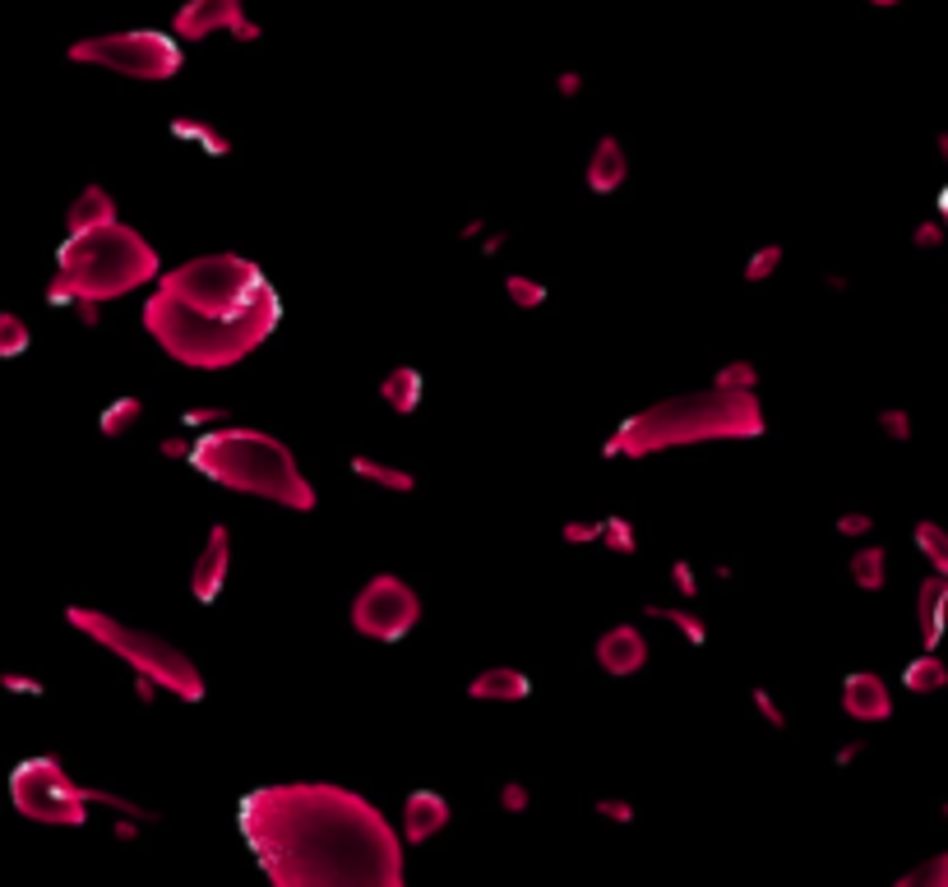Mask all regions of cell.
<instances>
[{
	"mask_svg": "<svg viewBox=\"0 0 948 887\" xmlns=\"http://www.w3.org/2000/svg\"><path fill=\"white\" fill-rule=\"evenodd\" d=\"M241 837L278 887H403V841L365 795L328 781L260 786Z\"/></svg>",
	"mask_w": 948,
	"mask_h": 887,
	"instance_id": "obj_1",
	"label": "cell"
},
{
	"mask_svg": "<svg viewBox=\"0 0 948 887\" xmlns=\"http://www.w3.org/2000/svg\"><path fill=\"white\" fill-rule=\"evenodd\" d=\"M181 421H185V425H204V430L227 425V407H190Z\"/></svg>",
	"mask_w": 948,
	"mask_h": 887,
	"instance_id": "obj_39",
	"label": "cell"
},
{
	"mask_svg": "<svg viewBox=\"0 0 948 887\" xmlns=\"http://www.w3.org/2000/svg\"><path fill=\"white\" fill-rule=\"evenodd\" d=\"M421 370L417 365H398V370H389L380 380V398H384V407H394L398 417H412V411L421 407Z\"/></svg>",
	"mask_w": 948,
	"mask_h": 887,
	"instance_id": "obj_21",
	"label": "cell"
},
{
	"mask_svg": "<svg viewBox=\"0 0 948 887\" xmlns=\"http://www.w3.org/2000/svg\"><path fill=\"white\" fill-rule=\"evenodd\" d=\"M749 703H754V712H759V717L772 726V731H787V712L778 707V698H772L768 688H759V684H754V688H749Z\"/></svg>",
	"mask_w": 948,
	"mask_h": 887,
	"instance_id": "obj_34",
	"label": "cell"
},
{
	"mask_svg": "<svg viewBox=\"0 0 948 887\" xmlns=\"http://www.w3.org/2000/svg\"><path fill=\"white\" fill-rule=\"evenodd\" d=\"M902 684L912 688V694H935V688L948 684V666L935 652H925V657H916L912 666L902 670Z\"/></svg>",
	"mask_w": 948,
	"mask_h": 887,
	"instance_id": "obj_25",
	"label": "cell"
},
{
	"mask_svg": "<svg viewBox=\"0 0 948 887\" xmlns=\"http://www.w3.org/2000/svg\"><path fill=\"white\" fill-rule=\"evenodd\" d=\"M842 707L851 721H888L893 717V698H888V684L869 670H856L842 684Z\"/></svg>",
	"mask_w": 948,
	"mask_h": 887,
	"instance_id": "obj_14",
	"label": "cell"
},
{
	"mask_svg": "<svg viewBox=\"0 0 948 887\" xmlns=\"http://www.w3.org/2000/svg\"><path fill=\"white\" fill-rule=\"evenodd\" d=\"M869 527H875V518H869V514H842L838 518V537H865Z\"/></svg>",
	"mask_w": 948,
	"mask_h": 887,
	"instance_id": "obj_43",
	"label": "cell"
},
{
	"mask_svg": "<svg viewBox=\"0 0 948 887\" xmlns=\"http://www.w3.org/2000/svg\"><path fill=\"white\" fill-rule=\"evenodd\" d=\"M597 814H602L607 823H634V804H629V800H611V795H602V800H597Z\"/></svg>",
	"mask_w": 948,
	"mask_h": 887,
	"instance_id": "obj_40",
	"label": "cell"
},
{
	"mask_svg": "<svg viewBox=\"0 0 948 887\" xmlns=\"http://www.w3.org/2000/svg\"><path fill=\"white\" fill-rule=\"evenodd\" d=\"M782 260H787V250L772 241V245H764V250H754L749 260H745V283H764V278H772V273L782 268Z\"/></svg>",
	"mask_w": 948,
	"mask_h": 887,
	"instance_id": "obj_29",
	"label": "cell"
},
{
	"mask_svg": "<svg viewBox=\"0 0 948 887\" xmlns=\"http://www.w3.org/2000/svg\"><path fill=\"white\" fill-rule=\"evenodd\" d=\"M560 537H565V541H574V546H588V541H597V537H602V518H588V523H565V527H560Z\"/></svg>",
	"mask_w": 948,
	"mask_h": 887,
	"instance_id": "obj_38",
	"label": "cell"
},
{
	"mask_svg": "<svg viewBox=\"0 0 948 887\" xmlns=\"http://www.w3.org/2000/svg\"><path fill=\"white\" fill-rule=\"evenodd\" d=\"M648 615H652V620H667V624H675V628H681V638H685L689 647H704V643H708V628H704V620H699V615H689V610H675V606H652V601H648Z\"/></svg>",
	"mask_w": 948,
	"mask_h": 887,
	"instance_id": "obj_28",
	"label": "cell"
},
{
	"mask_svg": "<svg viewBox=\"0 0 948 887\" xmlns=\"http://www.w3.org/2000/svg\"><path fill=\"white\" fill-rule=\"evenodd\" d=\"M948 883V855H931L912 874H898V887H944Z\"/></svg>",
	"mask_w": 948,
	"mask_h": 887,
	"instance_id": "obj_33",
	"label": "cell"
},
{
	"mask_svg": "<svg viewBox=\"0 0 948 887\" xmlns=\"http://www.w3.org/2000/svg\"><path fill=\"white\" fill-rule=\"evenodd\" d=\"M495 800H500V810H505V814H524L532 795H528V786H524V781H505V786H500V795H495Z\"/></svg>",
	"mask_w": 948,
	"mask_h": 887,
	"instance_id": "obj_37",
	"label": "cell"
},
{
	"mask_svg": "<svg viewBox=\"0 0 948 887\" xmlns=\"http://www.w3.org/2000/svg\"><path fill=\"white\" fill-rule=\"evenodd\" d=\"M671 583H675V591H681L685 601L694 597V591H699V578H694V568H689L685 560H675V564H671Z\"/></svg>",
	"mask_w": 948,
	"mask_h": 887,
	"instance_id": "obj_42",
	"label": "cell"
},
{
	"mask_svg": "<svg viewBox=\"0 0 948 887\" xmlns=\"http://www.w3.org/2000/svg\"><path fill=\"white\" fill-rule=\"evenodd\" d=\"M260 283L264 273L245 254H200L181 268L158 273V296L190 314H204V320H231Z\"/></svg>",
	"mask_w": 948,
	"mask_h": 887,
	"instance_id": "obj_8",
	"label": "cell"
},
{
	"mask_svg": "<svg viewBox=\"0 0 948 887\" xmlns=\"http://www.w3.org/2000/svg\"><path fill=\"white\" fill-rule=\"evenodd\" d=\"M28 347H33V333H28V324H24V314L0 310V361L24 357Z\"/></svg>",
	"mask_w": 948,
	"mask_h": 887,
	"instance_id": "obj_27",
	"label": "cell"
},
{
	"mask_svg": "<svg viewBox=\"0 0 948 887\" xmlns=\"http://www.w3.org/2000/svg\"><path fill=\"white\" fill-rule=\"evenodd\" d=\"M283 320V296L274 283H260L250 291V301L231 314V320H204L181 305H171L167 296H148L144 301V328L171 361L190 370H231L245 361L250 351L268 343V333Z\"/></svg>",
	"mask_w": 948,
	"mask_h": 887,
	"instance_id": "obj_3",
	"label": "cell"
},
{
	"mask_svg": "<svg viewBox=\"0 0 948 887\" xmlns=\"http://www.w3.org/2000/svg\"><path fill=\"white\" fill-rule=\"evenodd\" d=\"M0 688H5V694H19V698H43V694H47L43 680L19 675V670H0Z\"/></svg>",
	"mask_w": 948,
	"mask_h": 887,
	"instance_id": "obj_36",
	"label": "cell"
},
{
	"mask_svg": "<svg viewBox=\"0 0 948 887\" xmlns=\"http://www.w3.org/2000/svg\"><path fill=\"white\" fill-rule=\"evenodd\" d=\"M190 467L237 495H255L283 508H315V486L305 481L297 453L255 425H213L190 444Z\"/></svg>",
	"mask_w": 948,
	"mask_h": 887,
	"instance_id": "obj_4",
	"label": "cell"
},
{
	"mask_svg": "<svg viewBox=\"0 0 948 887\" xmlns=\"http://www.w3.org/2000/svg\"><path fill=\"white\" fill-rule=\"evenodd\" d=\"M555 88H560V97H574V93H584V74H574V70H565L555 79Z\"/></svg>",
	"mask_w": 948,
	"mask_h": 887,
	"instance_id": "obj_45",
	"label": "cell"
},
{
	"mask_svg": "<svg viewBox=\"0 0 948 887\" xmlns=\"http://www.w3.org/2000/svg\"><path fill=\"white\" fill-rule=\"evenodd\" d=\"M597 666L607 670L611 680H629L648 666V638L638 634L634 624H615L597 638Z\"/></svg>",
	"mask_w": 948,
	"mask_h": 887,
	"instance_id": "obj_12",
	"label": "cell"
},
{
	"mask_svg": "<svg viewBox=\"0 0 948 887\" xmlns=\"http://www.w3.org/2000/svg\"><path fill=\"white\" fill-rule=\"evenodd\" d=\"M625 176H629L625 144L615 140V134H602L597 148H592V157H588V190L592 194H615V190L625 185Z\"/></svg>",
	"mask_w": 948,
	"mask_h": 887,
	"instance_id": "obj_16",
	"label": "cell"
},
{
	"mask_svg": "<svg viewBox=\"0 0 948 887\" xmlns=\"http://www.w3.org/2000/svg\"><path fill=\"white\" fill-rule=\"evenodd\" d=\"M134 694H140V703H144V707H153V698H158V684H153V680H140V675H134Z\"/></svg>",
	"mask_w": 948,
	"mask_h": 887,
	"instance_id": "obj_46",
	"label": "cell"
},
{
	"mask_svg": "<svg viewBox=\"0 0 948 887\" xmlns=\"http://www.w3.org/2000/svg\"><path fill=\"white\" fill-rule=\"evenodd\" d=\"M163 260L158 250L134 227H98V231H80L65 236L56 250V278L47 287V305H70L74 296L84 301H116L130 296L134 287L158 283Z\"/></svg>",
	"mask_w": 948,
	"mask_h": 887,
	"instance_id": "obj_5",
	"label": "cell"
},
{
	"mask_svg": "<svg viewBox=\"0 0 948 887\" xmlns=\"http://www.w3.org/2000/svg\"><path fill=\"white\" fill-rule=\"evenodd\" d=\"M944 601H948V578L931 574L916 591V620H921V647L935 652L944 638Z\"/></svg>",
	"mask_w": 948,
	"mask_h": 887,
	"instance_id": "obj_19",
	"label": "cell"
},
{
	"mask_svg": "<svg viewBox=\"0 0 948 887\" xmlns=\"http://www.w3.org/2000/svg\"><path fill=\"white\" fill-rule=\"evenodd\" d=\"M70 61L80 65H98L121 79H144V84H167L177 79L185 65V51L171 33L158 28H134V33H98V37H80L70 47Z\"/></svg>",
	"mask_w": 948,
	"mask_h": 887,
	"instance_id": "obj_9",
	"label": "cell"
},
{
	"mask_svg": "<svg viewBox=\"0 0 948 887\" xmlns=\"http://www.w3.org/2000/svg\"><path fill=\"white\" fill-rule=\"evenodd\" d=\"M754 384H759V370L749 361H727L718 370V380H712V388H731V393H754Z\"/></svg>",
	"mask_w": 948,
	"mask_h": 887,
	"instance_id": "obj_31",
	"label": "cell"
},
{
	"mask_svg": "<svg viewBox=\"0 0 948 887\" xmlns=\"http://www.w3.org/2000/svg\"><path fill=\"white\" fill-rule=\"evenodd\" d=\"M171 28H177V37H190V43L213 33H231L237 43H260L264 37V28L245 14L241 0H190V5L177 10Z\"/></svg>",
	"mask_w": 948,
	"mask_h": 887,
	"instance_id": "obj_11",
	"label": "cell"
},
{
	"mask_svg": "<svg viewBox=\"0 0 948 887\" xmlns=\"http://www.w3.org/2000/svg\"><path fill=\"white\" fill-rule=\"evenodd\" d=\"M768 417L759 407V393H731V388H699L681 398H662L629 417L602 444V458H652L667 448L689 444H727V440H759Z\"/></svg>",
	"mask_w": 948,
	"mask_h": 887,
	"instance_id": "obj_2",
	"label": "cell"
},
{
	"mask_svg": "<svg viewBox=\"0 0 948 887\" xmlns=\"http://www.w3.org/2000/svg\"><path fill=\"white\" fill-rule=\"evenodd\" d=\"M912 541H916V550L925 560H931V568L939 578H948V537H944V527L939 523H916V531H912Z\"/></svg>",
	"mask_w": 948,
	"mask_h": 887,
	"instance_id": "obj_26",
	"label": "cell"
},
{
	"mask_svg": "<svg viewBox=\"0 0 948 887\" xmlns=\"http://www.w3.org/2000/svg\"><path fill=\"white\" fill-rule=\"evenodd\" d=\"M347 467H352L357 481H371L380 490H394V495H408V490L417 486V477H412L408 467H389V463H380V458H352Z\"/></svg>",
	"mask_w": 948,
	"mask_h": 887,
	"instance_id": "obj_22",
	"label": "cell"
},
{
	"mask_svg": "<svg viewBox=\"0 0 948 887\" xmlns=\"http://www.w3.org/2000/svg\"><path fill=\"white\" fill-rule=\"evenodd\" d=\"M417 620H421V601L398 574H375L352 601V628L371 643L408 638L417 628Z\"/></svg>",
	"mask_w": 948,
	"mask_h": 887,
	"instance_id": "obj_10",
	"label": "cell"
},
{
	"mask_svg": "<svg viewBox=\"0 0 948 887\" xmlns=\"http://www.w3.org/2000/svg\"><path fill=\"white\" fill-rule=\"evenodd\" d=\"M851 583H856L861 591H884V583H888L884 546H861L856 555H851Z\"/></svg>",
	"mask_w": 948,
	"mask_h": 887,
	"instance_id": "obj_24",
	"label": "cell"
},
{
	"mask_svg": "<svg viewBox=\"0 0 948 887\" xmlns=\"http://www.w3.org/2000/svg\"><path fill=\"white\" fill-rule=\"evenodd\" d=\"M481 250H487V254H495V250H505V231H491V236H487V241H481Z\"/></svg>",
	"mask_w": 948,
	"mask_h": 887,
	"instance_id": "obj_47",
	"label": "cell"
},
{
	"mask_svg": "<svg viewBox=\"0 0 948 887\" xmlns=\"http://www.w3.org/2000/svg\"><path fill=\"white\" fill-rule=\"evenodd\" d=\"M879 430H884V435L893 440V444H907V440H912V417H907L902 407H884V411H879Z\"/></svg>",
	"mask_w": 948,
	"mask_h": 887,
	"instance_id": "obj_35",
	"label": "cell"
},
{
	"mask_svg": "<svg viewBox=\"0 0 948 887\" xmlns=\"http://www.w3.org/2000/svg\"><path fill=\"white\" fill-rule=\"evenodd\" d=\"M227 564H231V531L218 523V527H208V541H204L200 560H195V574H190V591H195L200 606H213L223 597Z\"/></svg>",
	"mask_w": 948,
	"mask_h": 887,
	"instance_id": "obj_13",
	"label": "cell"
},
{
	"mask_svg": "<svg viewBox=\"0 0 948 887\" xmlns=\"http://www.w3.org/2000/svg\"><path fill=\"white\" fill-rule=\"evenodd\" d=\"M468 694L477 703H524L532 694V680L514 666H487L481 675L468 680Z\"/></svg>",
	"mask_w": 948,
	"mask_h": 887,
	"instance_id": "obj_17",
	"label": "cell"
},
{
	"mask_svg": "<svg viewBox=\"0 0 948 887\" xmlns=\"http://www.w3.org/2000/svg\"><path fill=\"white\" fill-rule=\"evenodd\" d=\"M65 620H70V628H80L84 638L107 647L111 657H121L130 666V675L153 680L158 688H171V698H181V703L204 698L200 666L190 661V652H181L177 643L153 638V634H144V628L116 620V615H107V610H88V606H70Z\"/></svg>",
	"mask_w": 948,
	"mask_h": 887,
	"instance_id": "obj_7",
	"label": "cell"
},
{
	"mask_svg": "<svg viewBox=\"0 0 948 887\" xmlns=\"http://www.w3.org/2000/svg\"><path fill=\"white\" fill-rule=\"evenodd\" d=\"M65 227H70V236L98 231V227H116V200L103 185H84L80 194H74V204L65 208Z\"/></svg>",
	"mask_w": 948,
	"mask_h": 887,
	"instance_id": "obj_18",
	"label": "cell"
},
{
	"mask_svg": "<svg viewBox=\"0 0 948 887\" xmlns=\"http://www.w3.org/2000/svg\"><path fill=\"white\" fill-rule=\"evenodd\" d=\"M190 444H195V440L177 435V440H163V444H158V453H163V458H185V463H190Z\"/></svg>",
	"mask_w": 948,
	"mask_h": 887,
	"instance_id": "obj_44",
	"label": "cell"
},
{
	"mask_svg": "<svg viewBox=\"0 0 948 887\" xmlns=\"http://www.w3.org/2000/svg\"><path fill=\"white\" fill-rule=\"evenodd\" d=\"M861 748H865L861 740H851L847 748H838V763H851V758H861Z\"/></svg>",
	"mask_w": 948,
	"mask_h": 887,
	"instance_id": "obj_48",
	"label": "cell"
},
{
	"mask_svg": "<svg viewBox=\"0 0 948 887\" xmlns=\"http://www.w3.org/2000/svg\"><path fill=\"white\" fill-rule=\"evenodd\" d=\"M10 804H14V814H24L28 823H43V827H84L88 823V804H103V810L121 814V818H134V823H158V814L140 810L134 800L98 791V786H80L56 758H24V763H14V772H10Z\"/></svg>",
	"mask_w": 948,
	"mask_h": 887,
	"instance_id": "obj_6",
	"label": "cell"
},
{
	"mask_svg": "<svg viewBox=\"0 0 948 887\" xmlns=\"http://www.w3.org/2000/svg\"><path fill=\"white\" fill-rule=\"evenodd\" d=\"M505 296L518 305V310H537L547 305V287H541L537 278H524V273H514V278H505Z\"/></svg>",
	"mask_w": 948,
	"mask_h": 887,
	"instance_id": "obj_30",
	"label": "cell"
},
{
	"mask_svg": "<svg viewBox=\"0 0 948 887\" xmlns=\"http://www.w3.org/2000/svg\"><path fill=\"white\" fill-rule=\"evenodd\" d=\"M912 245H916V250H939V245H944V223H935V218L921 223V227L912 231Z\"/></svg>",
	"mask_w": 948,
	"mask_h": 887,
	"instance_id": "obj_41",
	"label": "cell"
},
{
	"mask_svg": "<svg viewBox=\"0 0 948 887\" xmlns=\"http://www.w3.org/2000/svg\"><path fill=\"white\" fill-rule=\"evenodd\" d=\"M602 541L607 550H615V555H634L638 550V537H634V527H629V518H602Z\"/></svg>",
	"mask_w": 948,
	"mask_h": 887,
	"instance_id": "obj_32",
	"label": "cell"
},
{
	"mask_svg": "<svg viewBox=\"0 0 948 887\" xmlns=\"http://www.w3.org/2000/svg\"><path fill=\"white\" fill-rule=\"evenodd\" d=\"M140 417H144V403L134 398V393H121V398H111V403L103 407L98 430H103L107 440H121V435H130V430L140 425Z\"/></svg>",
	"mask_w": 948,
	"mask_h": 887,
	"instance_id": "obj_23",
	"label": "cell"
},
{
	"mask_svg": "<svg viewBox=\"0 0 948 887\" xmlns=\"http://www.w3.org/2000/svg\"><path fill=\"white\" fill-rule=\"evenodd\" d=\"M167 134H171V140H181V144H190V148L208 153V157H227L231 153V140L208 121V116H177V121L167 125Z\"/></svg>",
	"mask_w": 948,
	"mask_h": 887,
	"instance_id": "obj_20",
	"label": "cell"
},
{
	"mask_svg": "<svg viewBox=\"0 0 948 887\" xmlns=\"http://www.w3.org/2000/svg\"><path fill=\"white\" fill-rule=\"evenodd\" d=\"M449 818H454V810L440 791H412L408 804H403V837L421 846V841L440 837L444 827H449Z\"/></svg>",
	"mask_w": 948,
	"mask_h": 887,
	"instance_id": "obj_15",
	"label": "cell"
}]
</instances>
